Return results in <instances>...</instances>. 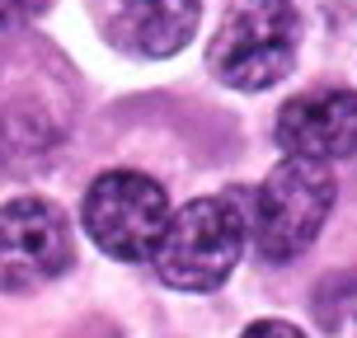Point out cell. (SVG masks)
<instances>
[{
  "label": "cell",
  "mask_w": 357,
  "mask_h": 338,
  "mask_svg": "<svg viewBox=\"0 0 357 338\" xmlns=\"http://www.w3.org/2000/svg\"><path fill=\"white\" fill-rule=\"evenodd\" d=\"M278 146L291 160H343L357 151V94L353 89H310L296 94L278 118Z\"/></svg>",
  "instance_id": "8992f818"
},
{
  "label": "cell",
  "mask_w": 357,
  "mask_h": 338,
  "mask_svg": "<svg viewBox=\"0 0 357 338\" xmlns=\"http://www.w3.org/2000/svg\"><path fill=\"white\" fill-rule=\"evenodd\" d=\"M245 240H250V212L235 197H193L183 212L169 216L151 259L155 272L178 291H212L226 282Z\"/></svg>",
  "instance_id": "6da1fadb"
},
{
  "label": "cell",
  "mask_w": 357,
  "mask_h": 338,
  "mask_svg": "<svg viewBox=\"0 0 357 338\" xmlns=\"http://www.w3.org/2000/svg\"><path fill=\"white\" fill-rule=\"evenodd\" d=\"M127 24V43L146 56L178 52L197 29L202 0H118Z\"/></svg>",
  "instance_id": "52a82bcc"
},
{
  "label": "cell",
  "mask_w": 357,
  "mask_h": 338,
  "mask_svg": "<svg viewBox=\"0 0 357 338\" xmlns=\"http://www.w3.org/2000/svg\"><path fill=\"white\" fill-rule=\"evenodd\" d=\"M334 207V174L329 164L315 160H291L278 164L273 174L259 183V193L250 202V240L268 263H287L301 249H310V240L320 235L324 216Z\"/></svg>",
  "instance_id": "3957f363"
},
{
  "label": "cell",
  "mask_w": 357,
  "mask_h": 338,
  "mask_svg": "<svg viewBox=\"0 0 357 338\" xmlns=\"http://www.w3.org/2000/svg\"><path fill=\"white\" fill-rule=\"evenodd\" d=\"M71 268V226L43 197L0 207V291H33Z\"/></svg>",
  "instance_id": "5b68a950"
},
{
  "label": "cell",
  "mask_w": 357,
  "mask_h": 338,
  "mask_svg": "<svg viewBox=\"0 0 357 338\" xmlns=\"http://www.w3.org/2000/svg\"><path fill=\"white\" fill-rule=\"evenodd\" d=\"M245 338H305L296 324H287V320H259L245 329Z\"/></svg>",
  "instance_id": "9c48e42d"
},
{
  "label": "cell",
  "mask_w": 357,
  "mask_h": 338,
  "mask_svg": "<svg viewBox=\"0 0 357 338\" xmlns=\"http://www.w3.org/2000/svg\"><path fill=\"white\" fill-rule=\"evenodd\" d=\"M169 197L155 178L137 169H113L94 178L85 193V231L104 254L123 263H142L155 254L165 226H169Z\"/></svg>",
  "instance_id": "277c9868"
},
{
  "label": "cell",
  "mask_w": 357,
  "mask_h": 338,
  "mask_svg": "<svg viewBox=\"0 0 357 338\" xmlns=\"http://www.w3.org/2000/svg\"><path fill=\"white\" fill-rule=\"evenodd\" d=\"M301 43V19L291 0H235L212 38V71L231 89L278 85Z\"/></svg>",
  "instance_id": "7a4b0ae2"
},
{
  "label": "cell",
  "mask_w": 357,
  "mask_h": 338,
  "mask_svg": "<svg viewBox=\"0 0 357 338\" xmlns=\"http://www.w3.org/2000/svg\"><path fill=\"white\" fill-rule=\"evenodd\" d=\"M47 10V0H0V29H15L24 19H38Z\"/></svg>",
  "instance_id": "ba28073f"
}]
</instances>
